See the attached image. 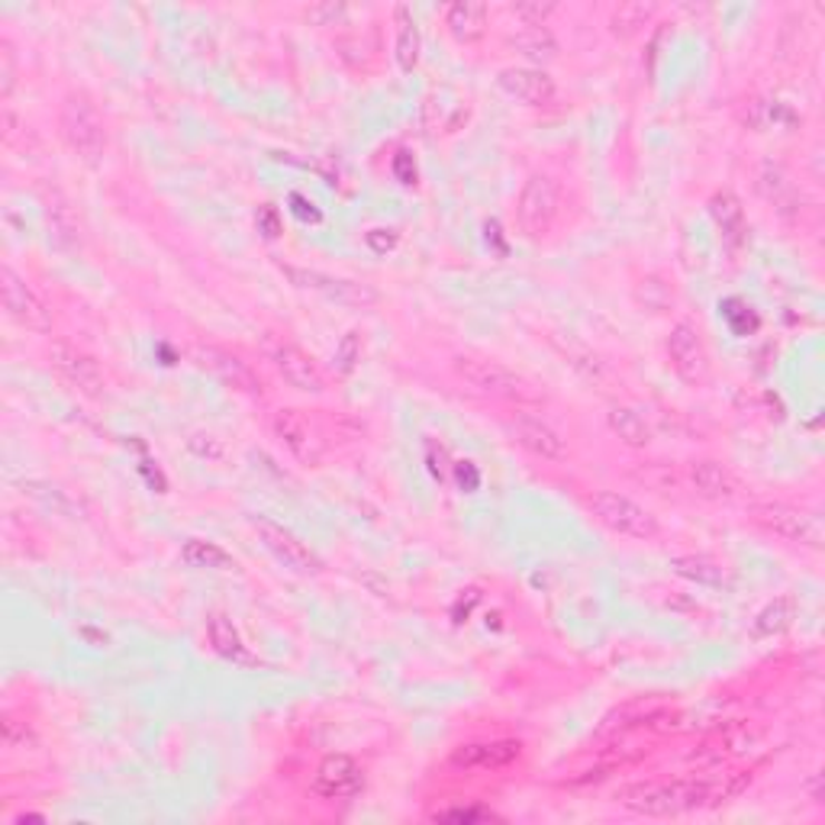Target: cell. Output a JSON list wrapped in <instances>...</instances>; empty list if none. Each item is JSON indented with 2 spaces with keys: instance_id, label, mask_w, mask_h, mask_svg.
Listing matches in <instances>:
<instances>
[{
  "instance_id": "obj_1",
  "label": "cell",
  "mask_w": 825,
  "mask_h": 825,
  "mask_svg": "<svg viewBox=\"0 0 825 825\" xmlns=\"http://www.w3.org/2000/svg\"><path fill=\"white\" fill-rule=\"evenodd\" d=\"M713 780L706 777H680V780H648V784H629L616 794V803L639 816H677L690 809L709 806Z\"/></svg>"
},
{
  "instance_id": "obj_2",
  "label": "cell",
  "mask_w": 825,
  "mask_h": 825,
  "mask_svg": "<svg viewBox=\"0 0 825 825\" xmlns=\"http://www.w3.org/2000/svg\"><path fill=\"white\" fill-rule=\"evenodd\" d=\"M452 371L459 377L464 387H471L474 394L481 397H493V400H507V403H517V406H526V403H539L542 394L539 387L522 377L520 371L507 367L497 359H484V355H455L452 359Z\"/></svg>"
},
{
  "instance_id": "obj_3",
  "label": "cell",
  "mask_w": 825,
  "mask_h": 825,
  "mask_svg": "<svg viewBox=\"0 0 825 825\" xmlns=\"http://www.w3.org/2000/svg\"><path fill=\"white\" fill-rule=\"evenodd\" d=\"M59 132L68 146V153L75 155L85 165H100L107 155V126L100 110L94 107L88 94L71 91L65 94L59 107Z\"/></svg>"
},
{
  "instance_id": "obj_4",
  "label": "cell",
  "mask_w": 825,
  "mask_h": 825,
  "mask_svg": "<svg viewBox=\"0 0 825 825\" xmlns=\"http://www.w3.org/2000/svg\"><path fill=\"white\" fill-rule=\"evenodd\" d=\"M748 520L755 522L762 532L770 539H780L787 546H799V549H823V522L816 513L784 503V500H765V503H752L748 507Z\"/></svg>"
},
{
  "instance_id": "obj_5",
  "label": "cell",
  "mask_w": 825,
  "mask_h": 825,
  "mask_svg": "<svg viewBox=\"0 0 825 825\" xmlns=\"http://www.w3.org/2000/svg\"><path fill=\"white\" fill-rule=\"evenodd\" d=\"M583 507L603 529H610L612 536H622V539L651 542L661 532V526H658L651 510H645L642 503H636L632 497L616 493V490H593L583 500Z\"/></svg>"
},
{
  "instance_id": "obj_6",
  "label": "cell",
  "mask_w": 825,
  "mask_h": 825,
  "mask_svg": "<svg viewBox=\"0 0 825 825\" xmlns=\"http://www.w3.org/2000/svg\"><path fill=\"white\" fill-rule=\"evenodd\" d=\"M561 216V184L549 171H532L517 197V226L526 239H546Z\"/></svg>"
},
{
  "instance_id": "obj_7",
  "label": "cell",
  "mask_w": 825,
  "mask_h": 825,
  "mask_svg": "<svg viewBox=\"0 0 825 825\" xmlns=\"http://www.w3.org/2000/svg\"><path fill=\"white\" fill-rule=\"evenodd\" d=\"M281 272L297 291H310V294L336 306L371 310V306L381 304V291L365 281H355V277H338L330 275V272H320V268H301V265H281Z\"/></svg>"
},
{
  "instance_id": "obj_8",
  "label": "cell",
  "mask_w": 825,
  "mask_h": 825,
  "mask_svg": "<svg viewBox=\"0 0 825 825\" xmlns=\"http://www.w3.org/2000/svg\"><path fill=\"white\" fill-rule=\"evenodd\" d=\"M190 359L204 371H210L216 381H223L226 387L239 391V394H248V397H258L265 391V381L255 367L243 362V355L223 348V345H214V342H194L190 345Z\"/></svg>"
},
{
  "instance_id": "obj_9",
  "label": "cell",
  "mask_w": 825,
  "mask_h": 825,
  "mask_svg": "<svg viewBox=\"0 0 825 825\" xmlns=\"http://www.w3.org/2000/svg\"><path fill=\"white\" fill-rule=\"evenodd\" d=\"M0 304L20 330H30V333L52 330V310L42 304V297L27 284V277L17 275L10 265L0 268Z\"/></svg>"
},
{
  "instance_id": "obj_10",
  "label": "cell",
  "mask_w": 825,
  "mask_h": 825,
  "mask_svg": "<svg viewBox=\"0 0 825 825\" xmlns=\"http://www.w3.org/2000/svg\"><path fill=\"white\" fill-rule=\"evenodd\" d=\"M252 529L258 532V542L272 551L277 564H284L287 571L304 574V578H313V574H320V571H323L320 554L310 549L306 542H301L291 529H284V526H277V522L265 520V517H252Z\"/></svg>"
},
{
  "instance_id": "obj_11",
  "label": "cell",
  "mask_w": 825,
  "mask_h": 825,
  "mask_svg": "<svg viewBox=\"0 0 825 825\" xmlns=\"http://www.w3.org/2000/svg\"><path fill=\"white\" fill-rule=\"evenodd\" d=\"M49 362L59 371L61 377L85 397H104L107 391V374L100 362L94 359L91 352H85L81 345L75 342H65V338H56L52 348H49Z\"/></svg>"
},
{
  "instance_id": "obj_12",
  "label": "cell",
  "mask_w": 825,
  "mask_h": 825,
  "mask_svg": "<svg viewBox=\"0 0 825 825\" xmlns=\"http://www.w3.org/2000/svg\"><path fill=\"white\" fill-rule=\"evenodd\" d=\"M668 359H671L674 374L690 384V387H704L709 381V352L700 336V330L687 320L674 323L668 333Z\"/></svg>"
},
{
  "instance_id": "obj_13",
  "label": "cell",
  "mask_w": 825,
  "mask_h": 825,
  "mask_svg": "<svg viewBox=\"0 0 825 825\" xmlns=\"http://www.w3.org/2000/svg\"><path fill=\"white\" fill-rule=\"evenodd\" d=\"M265 352H268V362L275 365L277 374H281L294 391H304V394H323V391H326L323 371H320L316 362L306 355L301 345H294L291 338H268V342H265Z\"/></svg>"
},
{
  "instance_id": "obj_14",
  "label": "cell",
  "mask_w": 825,
  "mask_h": 825,
  "mask_svg": "<svg viewBox=\"0 0 825 825\" xmlns=\"http://www.w3.org/2000/svg\"><path fill=\"white\" fill-rule=\"evenodd\" d=\"M507 432H510V439L522 445L529 455H536V459L542 461H564L568 459V439L558 432V429L546 423V420H539V416H532V413H513L510 420H507Z\"/></svg>"
},
{
  "instance_id": "obj_15",
  "label": "cell",
  "mask_w": 825,
  "mask_h": 825,
  "mask_svg": "<svg viewBox=\"0 0 825 825\" xmlns=\"http://www.w3.org/2000/svg\"><path fill=\"white\" fill-rule=\"evenodd\" d=\"M272 429H275V435L281 439V445L301 461V464L313 468V464L323 461V439H320L316 429L310 426V420H306L301 410H291V406L275 410Z\"/></svg>"
},
{
  "instance_id": "obj_16",
  "label": "cell",
  "mask_w": 825,
  "mask_h": 825,
  "mask_svg": "<svg viewBox=\"0 0 825 825\" xmlns=\"http://www.w3.org/2000/svg\"><path fill=\"white\" fill-rule=\"evenodd\" d=\"M362 787H365V774L348 755L323 758L313 774V794L323 799H348V796L362 794Z\"/></svg>"
},
{
  "instance_id": "obj_17",
  "label": "cell",
  "mask_w": 825,
  "mask_h": 825,
  "mask_svg": "<svg viewBox=\"0 0 825 825\" xmlns=\"http://www.w3.org/2000/svg\"><path fill=\"white\" fill-rule=\"evenodd\" d=\"M684 478L690 490L704 500H735L741 493V481L735 478V471L729 464L716 459H694L687 468H684Z\"/></svg>"
},
{
  "instance_id": "obj_18",
  "label": "cell",
  "mask_w": 825,
  "mask_h": 825,
  "mask_svg": "<svg viewBox=\"0 0 825 825\" xmlns=\"http://www.w3.org/2000/svg\"><path fill=\"white\" fill-rule=\"evenodd\" d=\"M522 755L520 741L513 738H493V741H468L452 752V767L459 770H500L510 767Z\"/></svg>"
},
{
  "instance_id": "obj_19",
  "label": "cell",
  "mask_w": 825,
  "mask_h": 825,
  "mask_svg": "<svg viewBox=\"0 0 825 825\" xmlns=\"http://www.w3.org/2000/svg\"><path fill=\"white\" fill-rule=\"evenodd\" d=\"M497 85L503 88V91L510 94L513 100H520L526 107H549L551 100H554V81L549 78V71H542V68H529V65H513V68H503L500 71V78H497Z\"/></svg>"
},
{
  "instance_id": "obj_20",
  "label": "cell",
  "mask_w": 825,
  "mask_h": 825,
  "mask_svg": "<svg viewBox=\"0 0 825 825\" xmlns=\"http://www.w3.org/2000/svg\"><path fill=\"white\" fill-rule=\"evenodd\" d=\"M46 229H49V243L59 252H68V255L81 252V223L59 190L46 197Z\"/></svg>"
},
{
  "instance_id": "obj_21",
  "label": "cell",
  "mask_w": 825,
  "mask_h": 825,
  "mask_svg": "<svg viewBox=\"0 0 825 825\" xmlns=\"http://www.w3.org/2000/svg\"><path fill=\"white\" fill-rule=\"evenodd\" d=\"M709 214L716 219V226H719V233H723L726 243L729 245L745 243V233H748V226H745V210H741V204H738V197H735L733 190L713 194Z\"/></svg>"
},
{
  "instance_id": "obj_22",
  "label": "cell",
  "mask_w": 825,
  "mask_h": 825,
  "mask_svg": "<svg viewBox=\"0 0 825 825\" xmlns=\"http://www.w3.org/2000/svg\"><path fill=\"white\" fill-rule=\"evenodd\" d=\"M671 571L677 578L700 583V587H726V581H729L726 568L709 554H677V558H671Z\"/></svg>"
},
{
  "instance_id": "obj_23",
  "label": "cell",
  "mask_w": 825,
  "mask_h": 825,
  "mask_svg": "<svg viewBox=\"0 0 825 825\" xmlns=\"http://www.w3.org/2000/svg\"><path fill=\"white\" fill-rule=\"evenodd\" d=\"M445 27L459 42H478L488 32V7L484 3H452L445 10Z\"/></svg>"
},
{
  "instance_id": "obj_24",
  "label": "cell",
  "mask_w": 825,
  "mask_h": 825,
  "mask_svg": "<svg viewBox=\"0 0 825 825\" xmlns=\"http://www.w3.org/2000/svg\"><path fill=\"white\" fill-rule=\"evenodd\" d=\"M207 636H210V645H214L216 655H223L226 661H236V665H252V655L243 645V636L236 632L233 619H226L223 612H214L207 619Z\"/></svg>"
},
{
  "instance_id": "obj_25",
  "label": "cell",
  "mask_w": 825,
  "mask_h": 825,
  "mask_svg": "<svg viewBox=\"0 0 825 825\" xmlns=\"http://www.w3.org/2000/svg\"><path fill=\"white\" fill-rule=\"evenodd\" d=\"M658 3H645V0H626L619 7H612L610 13V32L619 39H632L655 20Z\"/></svg>"
},
{
  "instance_id": "obj_26",
  "label": "cell",
  "mask_w": 825,
  "mask_h": 825,
  "mask_svg": "<svg viewBox=\"0 0 825 825\" xmlns=\"http://www.w3.org/2000/svg\"><path fill=\"white\" fill-rule=\"evenodd\" d=\"M394 17H397V46H394V56H397L400 71H413L416 61H420V27H416V17L403 3L394 10Z\"/></svg>"
},
{
  "instance_id": "obj_27",
  "label": "cell",
  "mask_w": 825,
  "mask_h": 825,
  "mask_svg": "<svg viewBox=\"0 0 825 825\" xmlns=\"http://www.w3.org/2000/svg\"><path fill=\"white\" fill-rule=\"evenodd\" d=\"M607 423H610L612 435L629 449H645L651 442V429L632 406H612Z\"/></svg>"
},
{
  "instance_id": "obj_28",
  "label": "cell",
  "mask_w": 825,
  "mask_h": 825,
  "mask_svg": "<svg viewBox=\"0 0 825 825\" xmlns=\"http://www.w3.org/2000/svg\"><path fill=\"white\" fill-rule=\"evenodd\" d=\"M796 619V600L794 597H777L770 600L765 610L755 616V636L758 639H770V636H780L794 626Z\"/></svg>"
},
{
  "instance_id": "obj_29",
  "label": "cell",
  "mask_w": 825,
  "mask_h": 825,
  "mask_svg": "<svg viewBox=\"0 0 825 825\" xmlns=\"http://www.w3.org/2000/svg\"><path fill=\"white\" fill-rule=\"evenodd\" d=\"M513 46L532 61H551L558 56V42L546 27H526L513 36Z\"/></svg>"
},
{
  "instance_id": "obj_30",
  "label": "cell",
  "mask_w": 825,
  "mask_h": 825,
  "mask_svg": "<svg viewBox=\"0 0 825 825\" xmlns=\"http://www.w3.org/2000/svg\"><path fill=\"white\" fill-rule=\"evenodd\" d=\"M181 554L184 561L194 564V568H214V571H229V568H236V561L219 549V546H214V542H200V539H190V542L184 546Z\"/></svg>"
},
{
  "instance_id": "obj_31",
  "label": "cell",
  "mask_w": 825,
  "mask_h": 825,
  "mask_svg": "<svg viewBox=\"0 0 825 825\" xmlns=\"http://www.w3.org/2000/svg\"><path fill=\"white\" fill-rule=\"evenodd\" d=\"M755 774L752 770H733V774H723L719 780H713V796H709V806H719V803H733L735 796H741L752 787Z\"/></svg>"
},
{
  "instance_id": "obj_32",
  "label": "cell",
  "mask_w": 825,
  "mask_h": 825,
  "mask_svg": "<svg viewBox=\"0 0 825 825\" xmlns=\"http://www.w3.org/2000/svg\"><path fill=\"white\" fill-rule=\"evenodd\" d=\"M558 10V3H542V0H529V3H513L510 13L520 17L526 27H546L551 13Z\"/></svg>"
},
{
  "instance_id": "obj_33",
  "label": "cell",
  "mask_w": 825,
  "mask_h": 825,
  "mask_svg": "<svg viewBox=\"0 0 825 825\" xmlns=\"http://www.w3.org/2000/svg\"><path fill=\"white\" fill-rule=\"evenodd\" d=\"M362 362V336L359 333H345L336 345V365L342 374H352V367Z\"/></svg>"
},
{
  "instance_id": "obj_34",
  "label": "cell",
  "mask_w": 825,
  "mask_h": 825,
  "mask_svg": "<svg viewBox=\"0 0 825 825\" xmlns=\"http://www.w3.org/2000/svg\"><path fill=\"white\" fill-rule=\"evenodd\" d=\"M0 735H3V745H7L10 752H17V748H27V741H30V726L20 723L17 716H3Z\"/></svg>"
},
{
  "instance_id": "obj_35",
  "label": "cell",
  "mask_w": 825,
  "mask_h": 825,
  "mask_svg": "<svg viewBox=\"0 0 825 825\" xmlns=\"http://www.w3.org/2000/svg\"><path fill=\"white\" fill-rule=\"evenodd\" d=\"M13 49L10 39H0V97L7 100L13 94Z\"/></svg>"
},
{
  "instance_id": "obj_36",
  "label": "cell",
  "mask_w": 825,
  "mask_h": 825,
  "mask_svg": "<svg viewBox=\"0 0 825 825\" xmlns=\"http://www.w3.org/2000/svg\"><path fill=\"white\" fill-rule=\"evenodd\" d=\"M348 10L342 3H320V7H310L304 17L313 23V27H333V20L345 17Z\"/></svg>"
},
{
  "instance_id": "obj_37",
  "label": "cell",
  "mask_w": 825,
  "mask_h": 825,
  "mask_svg": "<svg viewBox=\"0 0 825 825\" xmlns=\"http://www.w3.org/2000/svg\"><path fill=\"white\" fill-rule=\"evenodd\" d=\"M435 819H459V823H471V819H490V813H481V809H449V813H435Z\"/></svg>"
},
{
  "instance_id": "obj_38",
  "label": "cell",
  "mask_w": 825,
  "mask_h": 825,
  "mask_svg": "<svg viewBox=\"0 0 825 825\" xmlns=\"http://www.w3.org/2000/svg\"><path fill=\"white\" fill-rule=\"evenodd\" d=\"M394 171L403 184L416 181V168H410V153H400L397 161H394Z\"/></svg>"
},
{
  "instance_id": "obj_39",
  "label": "cell",
  "mask_w": 825,
  "mask_h": 825,
  "mask_svg": "<svg viewBox=\"0 0 825 825\" xmlns=\"http://www.w3.org/2000/svg\"><path fill=\"white\" fill-rule=\"evenodd\" d=\"M190 449L200 452V455H210V459H219V455H223V449L216 445L214 435H207V442H200V435H194V439H190Z\"/></svg>"
},
{
  "instance_id": "obj_40",
  "label": "cell",
  "mask_w": 825,
  "mask_h": 825,
  "mask_svg": "<svg viewBox=\"0 0 825 825\" xmlns=\"http://www.w3.org/2000/svg\"><path fill=\"white\" fill-rule=\"evenodd\" d=\"M258 219H265V223H268V236H277L275 210H272V207H265V210H262V216H258Z\"/></svg>"
}]
</instances>
